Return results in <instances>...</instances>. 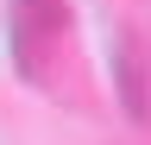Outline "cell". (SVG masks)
<instances>
[{
	"label": "cell",
	"instance_id": "obj_1",
	"mask_svg": "<svg viewBox=\"0 0 151 145\" xmlns=\"http://www.w3.org/2000/svg\"><path fill=\"white\" fill-rule=\"evenodd\" d=\"M13 50L32 82H63L69 57V6L63 0H13Z\"/></svg>",
	"mask_w": 151,
	"mask_h": 145
}]
</instances>
